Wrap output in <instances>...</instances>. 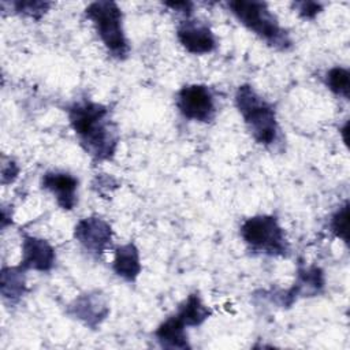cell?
<instances>
[{
    "mask_svg": "<svg viewBox=\"0 0 350 350\" xmlns=\"http://www.w3.org/2000/svg\"><path fill=\"white\" fill-rule=\"evenodd\" d=\"M70 124L85 152L97 161L111 160L119 142L118 127L107 105L79 100L67 108Z\"/></svg>",
    "mask_w": 350,
    "mask_h": 350,
    "instance_id": "obj_1",
    "label": "cell"
},
{
    "mask_svg": "<svg viewBox=\"0 0 350 350\" xmlns=\"http://www.w3.org/2000/svg\"><path fill=\"white\" fill-rule=\"evenodd\" d=\"M235 105L257 144L269 146L278 138L276 112L250 85H241L235 93Z\"/></svg>",
    "mask_w": 350,
    "mask_h": 350,
    "instance_id": "obj_2",
    "label": "cell"
},
{
    "mask_svg": "<svg viewBox=\"0 0 350 350\" xmlns=\"http://www.w3.org/2000/svg\"><path fill=\"white\" fill-rule=\"evenodd\" d=\"M227 5L239 23L264 40L269 46L280 51H286L291 46L288 33L279 25L267 3L234 0L228 1Z\"/></svg>",
    "mask_w": 350,
    "mask_h": 350,
    "instance_id": "obj_3",
    "label": "cell"
},
{
    "mask_svg": "<svg viewBox=\"0 0 350 350\" xmlns=\"http://www.w3.org/2000/svg\"><path fill=\"white\" fill-rule=\"evenodd\" d=\"M85 15L92 21L96 33L98 34L108 53L118 60L127 59L130 45L123 31V16L119 5L109 0L93 1L86 7Z\"/></svg>",
    "mask_w": 350,
    "mask_h": 350,
    "instance_id": "obj_4",
    "label": "cell"
},
{
    "mask_svg": "<svg viewBox=\"0 0 350 350\" xmlns=\"http://www.w3.org/2000/svg\"><path fill=\"white\" fill-rule=\"evenodd\" d=\"M245 243L258 253L287 256L288 242L278 219L272 215H256L246 219L239 228Z\"/></svg>",
    "mask_w": 350,
    "mask_h": 350,
    "instance_id": "obj_5",
    "label": "cell"
},
{
    "mask_svg": "<svg viewBox=\"0 0 350 350\" xmlns=\"http://www.w3.org/2000/svg\"><path fill=\"white\" fill-rule=\"evenodd\" d=\"M175 104L182 116L194 122L209 123L216 116L213 93L205 85L191 83L182 86L176 93Z\"/></svg>",
    "mask_w": 350,
    "mask_h": 350,
    "instance_id": "obj_6",
    "label": "cell"
},
{
    "mask_svg": "<svg viewBox=\"0 0 350 350\" xmlns=\"http://www.w3.org/2000/svg\"><path fill=\"white\" fill-rule=\"evenodd\" d=\"M74 237L94 257H101L112 245V228L109 223L97 216L81 219L75 224Z\"/></svg>",
    "mask_w": 350,
    "mask_h": 350,
    "instance_id": "obj_7",
    "label": "cell"
},
{
    "mask_svg": "<svg viewBox=\"0 0 350 350\" xmlns=\"http://www.w3.org/2000/svg\"><path fill=\"white\" fill-rule=\"evenodd\" d=\"M176 37L180 45L193 55L211 53L217 46L212 30L196 19L182 21L176 29Z\"/></svg>",
    "mask_w": 350,
    "mask_h": 350,
    "instance_id": "obj_8",
    "label": "cell"
},
{
    "mask_svg": "<svg viewBox=\"0 0 350 350\" xmlns=\"http://www.w3.org/2000/svg\"><path fill=\"white\" fill-rule=\"evenodd\" d=\"M56 254L53 247L42 238L25 235L22 241V258L19 267L25 271L34 269L48 272L55 265Z\"/></svg>",
    "mask_w": 350,
    "mask_h": 350,
    "instance_id": "obj_9",
    "label": "cell"
},
{
    "mask_svg": "<svg viewBox=\"0 0 350 350\" xmlns=\"http://www.w3.org/2000/svg\"><path fill=\"white\" fill-rule=\"evenodd\" d=\"M67 313L90 328H96L109 313V306L100 293H86L75 298Z\"/></svg>",
    "mask_w": 350,
    "mask_h": 350,
    "instance_id": "obj_10",
    "label": "cell"
},
{
    "mask_svg": "<svg viewBox=\"0 0 350 350\" xmlns=\"http://www.w3.org/2000/svg\"><path fill=\"white\" fill-rule=\"evenodd\" d=\"M41 186L52 193L57 205L64 211H71L77 204L78 179L63 171H48L41 179Z\"/></svg>",
    "mask_w": 350,
    "mask_h": 350,
    "instance_id": "obj_11",
    "label": "cell"
},
{
    "mask_svg": "<svg viewBox=\"0 0 350 350\" xmlns=\"http://www.w3.org/2000/svg\"><path fill=\"white\" fill-rule=\"evenodd\" d=\"M324 287V273L317 267L299 268L294 286L280 297L283 306H291L299 297H313Z\"/></svg>",
    "mask_w": 350,
    "mask_h": 350,
    "instance_id": "obj_12",
    "label": "cell"
},
{
    "mask_svg": "<svg viewBox=\"0 0 350 350\" xmlns=\"http://www.w3.org/2000/svg\"><path fill=\"white\" fill-rule=\"evenodd\" d=\"M154 336L163 349L186 350L191 347L187 340L186 325L176 313L170 316L157 327V329L154 331Z\"/></svg>",
    "mask_w": 350,
    "mask_h": 350,
    "instance_id": "obj_13",
    "label": "cell"
},
{
    "mask_svg": "<svg viewBox=\"0 0 350 350\" xmlns=\"http://www.w3.org/2000/svg\"><path fill=\"white\" fill-rule=\"evenodd\" d=\"M112 269L126 282H135L142 267L139 261V252L134 243H126L115 249Z\"/></svg>",
    "mask_w": 350,
    "mask_h": 350,
    "instance_id": "obj_14",
    "label": "cell"
},
{
    "mask_svg": "<svg viewBox=\"0 0 350 350\" xmlns=\"http://www.w3.org/2000/svg\"><path fill=\"white\" fill-rule=\"evenodd\" d=\"M176 314L186 327H198L209 319L212 310L202 302L197 293H193L179 305Z\"/></svg>",
    "mask_w": 350,
    "mask_h": 350,
    "instance_id": "obj_15",
    "label": "cell"
},
{
    "mask_svg": "<svg viewBox=\"0 0 350 350\" xmlns=\"http://www.w3.org/2000/svg\"><path fill=\"white\" fill-rule=\"evenodd\" d=\"M25 269L18 267H4L1 269V295L10 302H16L26 293Z\"/></svg>",
    "mask_w": 350,
    "mask_h": 350,
    "instance_id": "obj_16",
    "label": "cell"
},
{
    "mask_svg": "<svg viewBox=\"0 0 350 350\" xmlns=\"http://www.w3.org/2000/svg\"><path fill=\"white\" fill-rule=\"evenodd\" d=\"M324 82L327 88L336 96H340L343 98H349V90H350V72L345 67H332L327 71L324 77Z\"/></svg>",
    "mask_w": 350,
    "mask_h": 350,
    "instance_id": "obj_17",
    "label": "cell"
},
{
    "mask_svg": "<svg viewBox=\"0 0 350 350\" xmlns=\"http://www.w3.org/2000/svg\"><path fill=\"white\" fill-rule=\"evenodd\" d=\"M331 231L336 238L349 242V202L346 201L331 217Z\"/></svg>",
    "mask_w": 350,
    "mask_h": 350,
    "instance_id": "obj_18",
    "label": "cell"
},
{
    "mask_svg": "<svg viewBox=\"0 0 350 350\" xmlns=\"http://www.w3.org/2000/svg\"><path fill=\"white\" fill-rule=\"evenodd\" d=\"M52 5V3L46 1H15L12 3V7L15 12L23 14L33 19H40Z\"/></svg>",
    "mask_w": 350,
    "mask_h": 350,
    "instance_id": "obj_19",
    "label": "cell"
},
{
    "mask_svg": "<svg viewBox=\"0 0 350 350\" xmlns=\"http://www.w3.org/2000/svg\"><path fill=\"white\" fill-rule=\"evenodd\" d=\"M294 7L298 11V15L304 19H314L319 12H321L323 5L314 1H299L294 3Z\"/></svg>",
    "mask_w": 350,
    "mask_h": 350,
    "instance_id": "obj_20",
    "label": "cell"
},
{
    "mask_svg": "<svg viewBox=\"0 0 350 350\" xmlns=\"http://www.w3.org/2000/svg\"><path fill=\"white\" fill-rule=\"evenodd\" d=\"M18 174H19V167L16 165V163H14L11 159L8 161H5V159H3L1 183L3 185H8V183L14 182L16 179Z\"/></svg>",
    "mask_w": 350,
    "mask_h": 350,
    "instance_id": "obj_21",
    "label": "cell"
},
{
    "mask_svg": "<svg viewBox=\"0 0 350 350\" xmlns=\"http://www.w3.org/2000/svg\"><path fill=\"white\" fill-rule=\"evenodd\" d=\"M165 5L174 8V10H178L179 12L185 14L186 18L190 16L191 14V8H193V3L190 1H178V3H165Z\"/></svg>",
    "mask_w": 350,
    "mask_h": 350,
    "instance_id": "obj_22",
    "label": "cell"
}]
</instances>
